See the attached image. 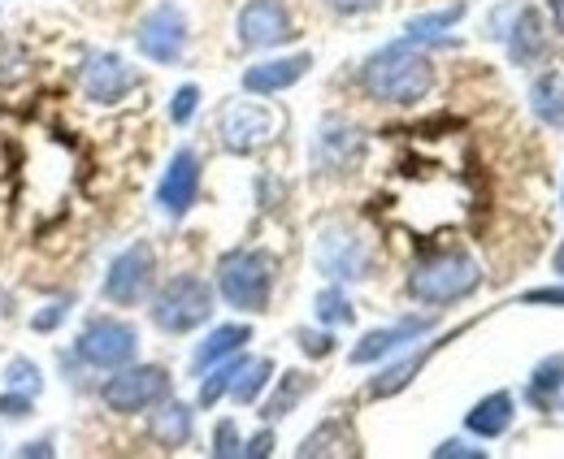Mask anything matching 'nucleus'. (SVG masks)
Segmentation results:
<instances>
[{
	"mask_svg": "<svg viewBox=\"0 0 564 459\" xmlns=\"http://www.w3.org/2000/svg\"><path fill=\"white\" fill-rule=\"evenodd\" d=\"M382 0H326V9L344 13V18H360V13H373Z\"/></svg>",
	"mask_w": 564,
	"mask_h": 459,
	"instance_id": "38",
	"label": "nucleus"
},
{
	"mask_svg": "<svg viewBox=\"0 0 564 459\" xmlns=\"http://www.w3.org/2000/svg\"><path fill=\"white\" fill-rule=\"evenodd\" d=\"M452 334H460V329H452ZM452 334H443V338H434V342H422L417 351H409L404 360H395L391 369H382V373L369 382V398H391V394L404 391V386H409V382L422 373L425 364H430V356H434V351H438V347H443Z\"/></svg>",
	"mask_w": 564,
	"mask_h": 459,
	"instance_id": "20",
	"label": "nucleus"
},
{
	"mask_svg": "<svg viewBox=\"0 0 564 459\" xmlns=\"http://www.w3.org/2000/svg\"><path fill=\"white\" fill-rule=\"evenodd\" d=\"M156 286V248L148 239H135L131 248H122L109 269H105V282H100V295L113 304V308H135L152 295Z\"/></svg>",
	"mask_w": 564,
	"mask_h": 459,
	"instance_id": "8",
	"label": "nucleus"
},
{
	"mask_svg": "<svg viewBox=\"0 0 564 459\" xmlns=\"http://www.w3.org/2000/svg\"><path fill=\"white\" fill-rule=\"evenodd\" d=\"M460 18H465V4H460V0H456V4H447V9H434V13H417V18H409L404 40H409V44H422V48L452 44V40H447V31H452Z\"/></svg>",
	"mask_w": 564,
	"mask_h": 459,
	"instance_id": "24",
	"label": "nucleus"
},
{
	"mask_svg": "<svg viewBox=\"0 0 564 459\" xmlns=\"http://www.w3.org/2000/svg\"><path fill=\"white\" fill-rule=\"evenodd\" d=\"M530 109H534V118H539L543 127L564 131V74L561 69H547V74L534 78V87H530Z\"/></svg>",
	"mask_w": 564,
	"mask_h": 459,
	"instance_id": "25",
	"label": "nucleus"
},
{
	"mask_svg": "<svg viewBox=\"0 0 564 459\" xmlns=\"http://www.w3.org/2000/svg\"><path fill=\"white\" fill-rule=\"evenodd\" d=\"M552 264H556V273H561V277H564V243H561V248H556V261H552Z\"/></svg>",
	"mask_w": 564,
	"mask_h": 459,
	"instance_id": "43",
	"label": "nucleus"
},
{
	"mask_svg": "<svg viewBox=\"0 0 564 459\" xmlns=\"http://www.w3.org/2000/svg\"><path fill=\"white\" fill-rule=\"evenodd\" d=\"M512 420H517V398L508 391L487 394V398H478V403L465 412V429H469L474 438H482V442L503 438V434L512 429Z\"/></svg>",
	"mask_w": 564,
	"mask_h": 459,
	"instance_id": "19",
	"label": "nucleus"
},
{
	"mask_svg": "<svg viewBox=\"0 0 564 459\" xmlns=\"http://www.w3.org/2000/svg\"><path fill=\"white\" fill-rule=\"evenodd\" d=\"M279 127H282V118L270 105H261V100H230V105H221V113H217V139H221V147H226L230 156H252V152H261L270 139H279Z\"/></svg>",
	"mask_w": 564,
	"mask_h": 459,
	"instance_id": "9",
	"label": "nucleus"
},
{
	"mask_svg": "<svg viewBox=\"0 0 564 459\" xmlns=\"http://www.w3.org/2000/svg\"><path fill=\"white\" fill-rule=\"evenodd\" d=\"M200 183H205V161L196 147H178L156 183V208L170 217V221H183L196 199H200Z\"/></svg>",
	"mask_w": 564,
	"mask_h": 459,
	"instance_id": "13",
	"label": "nucleus"
},
{
	"mask_svg": "<svg viewBox=\"0 0 564 459\" xmlns=\"http://www.w3.org/2000/svg\"><path fill=\"white\" fill-rule=\"evenodd\" d=\"M279 286V261L265 248H230L217 261V295L226 299V308L235 313H265Z\"/></svg>",
	"mask_w": 564,
	"mask_h": 459,
	"instance_id": "3",
	"label": "nucleus"
},
{
	"mask_svg": "<svg viewBox=\"0 0 564 459\" xmlns=\"http://www.w3.org/2000/svg\"><path fill=\"white\" fill-rule=\"evenodd\" d=\"M196 109H200V87H196V83H183V87L174 91V100H170V122H174V127H187V122L196 118Z\"/></svg>",
	"mask_w": 564,
	"mask_h": 459,
	"instance_id": "32",
	"label": "nucleus"
},
{
	"mask_svg": "<svg viewBox=\"0 0 564 459\" xmlns=\"http://www.w3.org/2000/svg\"><path fill=\"white\" fill-rule=\"evenodd\" d=\"M508 57L512 66H539L547 57V26L539 9H517L512 26H508Z\"/></svg>",
	"mask_w": 564,
	"mask_h": 459,
	"instance_id": "18",
	"label": "nucleus"
},
{
	"mask_svg": "<svg viewBox=\"0 0 564 459\" xmlns=\"http://www.w3.org/2000/svg\"><path fill=\"white\" fill-rule=\"evenodd\" d=\"M478 286H482V264L474 261L469 252H460V248H443V252L422 256V261L409 269V282H404L409 299H417L425 308L460 304Z\"/></svg>",
	"mask_w": 564,
	"mask_h": 459,
	"instance_id": "2",
	"label": "nucleus"
},
{
	"mask_svg": "<svg viewBox=\"0 0 564 459\" xmlns=\"http://www.w3.org/2000/svg\"><path fill=\"white\" fill-rule=\"evenodd\" d=\"M300 31H295V18L286 9V0H248L235 18V40L252 53H265V48H282L291 44Z\"/></svg>",
	"mask_w": 564,
	"mask_h": 459,
	"instance_id": "12",
	"label": "nucleus"
},
{
	"mask_svg": "<svg viewBox=\"0 0 564 459\" xmlns=\"http://www.w3.org/2000/svg\"><path fill=\"white\" fill-rule=\"evenodd\" d=\"M274 447H279V438H274V429L265 425L261 434H252L248 442H243V456L248 459H261V456H274Z\"/></svg>",
	"mask_w": 564,
	"mask_h": 459,
	"instance_id": "37",
	"label": "nucleus"
},
{
	"mask_svg": "<svg viewBox=\"0 0 564 459\" xmlns=\"http://www.w3.org/2000/svg\"><path fill=\"white\" fill-rule=\"evenodd\" d=\"M252 342V326H243V321H230V326H217L209 329V338L192 351V378H200L205 369L213 364H221L226 356H235V351H243Z\"/></svg>",
	"mask_w": 564,
	"mask_h": 459,
	"instance_id": "21",
	"label": "nucleus"
},
{
	"mask_svg": "<svg viewBox=\"0 0 564 459\" xmlns=\"http://www.w3.org/2000/svg\"><path fill=\"white\" fill-rule=\"evenodd\" d=\"M70 308H74V295H57V299L40 304V308H35V317H31V329H35V334H57V329L66 326Z\"/></svg>",
	"mask_w": 564,
	"mask_h": 459,
	"instance_id": "31",
	"label": "nucleus"
},
{
	"mask_svg": "<svg viewBox=\"0 0 564 459\" xmlns=\"http://www.w3.org/2000/svg\"><path fill=\"white\" fill-rule=\"evenodd\" d=\"M148 317L161 334H192L213 317V286L196 273H174L152 291Z\"/></svg>",
	"mask_w": 564,
	"mask_h": 459,
	"instance_id": "4",
	"label": "nucleus"
},
{
	"mask_svg": "<svg viewBox=\"0 0 564 459\" xmlns=\"http://www.w3.org/2000/svg\"><path fill=\"white\" fill-rule=\"evenodd\" d=\"M360 87L369 100L378 105H395V109H413L434 91V62L422 44L395 40L387 48H378L365 66H360Z\"/></svg>",
	"mask_w": 564,
	"mask_h": 459,
	"instance_id": "1",
	"label": "nucleus"
},
{
	"mask_svg": "<svg viewBox=\"0 0 564 459\" xmlns=\"http://www.w3.org/2000/svg\"><path fill=\"white\" fill-rule=\"evenodd\" d=\"M313 69V53H291V57H270L243 69V91L248 96H279L286 87H295L304 74Z\"/></svg>",
	"mask_w": 564,
	"mask_h": 459,
	"instance_id": "16",
	"label": "nucleus"
},
{
	"mask_svg": "<svg viewBox=\"0 0 564 459\" xmlns=\"http://www.w3.org/2000/svg\"><path fill=\"white\" fill-rule=\"evenodd\" d=\"M552 22H556V31L564 35V0H552Z\"/></svg>",
	"mask_w": 564,
	"mask_h": 459,
	"instance_id": "42",
	"label": "nucleus"
},
{
	"mask_svg": "<svg viewBox=\"0 0 564 459\" xmlns=\"http://www.w3.org/2000/svg\"><path fill=\"white\" fill-rule=\"evenodd\" d=\"M564 391V351L556 356H547V360H539V369L530 373V386H525V398L539 407V412H547Z\"/></svg>",
	"mask_w": 564,
	"mask_h": 459,
	"instance_id": "26",
	"label": "nucleus"
},
{
	"mask_svg": "<svg viewBox=\"0 0 564 459\" xmlns=\"http://www.w3.org/2000/svg\"><path fill=\"white\" fill-rule=\"evenodd\" d=\"M148 434H152L156 447H165V451H183V447L196 438V412L170 394V398H161V403L152 407Z\"/></svg>",
	"mask_w": 564,
	"mask_h": 459,
	"instance_id": "17",
	"label": "nucleus"
},
{
	"mask_svg": "<svg viewBox=\"0 0 564 459\" xmlns=\"http://www.w3.org/2000/svg\"><path fill=\"white\" fill-rule=\"evenodd\" d=\"M295 342H300V351H304V356L322 360V356H330V351H335V329H295Z\"/></svg>",
	"mask_w": 564,
	"mask_h": 459,
	"instance_id": "34",
	"label": "nucleus"
},
{
	"mask_svg": "<svg viewBox=\"0 0 564 459\" xmlns=\"http://www.w3.org/2000/svg\"><path fill=\"white\" fill-rule=\"evenodd\" d=\"M313 317H317L326 329L352 326L356 308H352V299L344 295V286H339V282H330L326 291H317V299H313Z\"/></svg>",
	"mask_w": 564,
	"mask_h": 459,
	"instance_id": "28",
	"label": "nucleus"
},
{
	"mask_svg": "<svg viewBox=\"0 0 564 459\" xmlns=\"http://www.w3.org/2000/svg\"><path fill=\"white\" fill-rule=\"evenodd\" d=\"M78 87H83V96H87L91 105L109 109V105H122V100H131V96L140 91L143 74H140V66H131L122 53L96 48V53H87L83 66H78Z\"/></svg>",
	"mask_w": 564,
	"mask_h": 459,
	"instance_id": "10",
	"label": "nucleus"
},
{
	"mask_svg": "<svg viewBox=\"0 0 564 459\" xmlns=\"http://www.w3.org/2000/svg\"><path fill=\"white\" fill-rule=\"evenodd\" d=\"M365 147H369V139L360 127L330 118V122H322V131L313 139V170L317 174H352L365 161Z\"/></svg>",
	"mask_w": 564,
	"mask_h": 459,
	"instance_id": "14",
	"label": "nucleus"
},
{
	"mask_svg": "<svg viewBox=\"0 0 564 459\" xmlns=\"http://www.w3.org/2000/svg\"><path fill=\"white\" fill-rule=\"evenodd\" d=\"M18 456H22V459L57 456V438H53V434H48V438H31V442H22V447H18Z\"/></svg>",
	"mask_w": 564,
	"mask_h": 459,
	"instance_id": "39",
	"label": "nucleus"
},
{
	"mask_svg": "<svg viewBox=\"0 0 564 459\" xmlns=\"http://www.w3.org/2000/svg\"><path fill=\"white\" fill-rule=\"evenodd\" d=\"M521 304H564V286H539V291H525Z\"/></svg>",
	"mask_w": 564,
	"mask_h": 459,
	"instance_id": "40",
	"label": "nucleus"
},
{
	"mask_svg": "<svg viewBox=\"0 0 564 459\" xmlns=\"http://www.w3.org/2000/svg\"><path fill=\"white\" fill-rule=\"evenodd\" d=\"M373 243L365 239V230H356L348 221H330L317 230V243H313V264L326 282H365L373 277Z\"/></svg>",
	"mask_w": 564,
	"mask_h": 459,
	"instance_id": "5",
	"label": "nucleus"
},
{
	"mask_svg": "<svg viewBox=\"0 0 564 459\" xmlns=\"http://www.w3.org/2000/svg\"><path fill=\"white\" fill-rule=\"evenodd\" d=\"M434 329V317H404V321H395V326H382V329H369L360 342L352 347V364H378V360H387V356H395V351H409L417 338H425Z\"/></svg>",
	"mask_w": 564,
	"mask_h": 459,
	"instance_id": "15",
	"label": "nucleus"
},
{
	"mask_svg": "<svg viewBox=\"0 0 564 459\" xmlns=\"http://www.w3.org/2000/svg\"><path fill=\"white\" fill-rule=\"evenodd\" d=\"M217 459H235L243 456V438H239V425L235 420H217L213 425V447H209Z\"/></svg>",
	"mask_w": 564,
	"mask_h": 459,
	"instance_id": "33",
	"label": "nucleus"
},
{
	"mask_svg": "<svg viewBox=\"0 0 564 459\" xmlns=\"http://www.w3.org/2000/svg\"><path fill=\"white\" fill-rule=\"evenodd\" d=\"M4 391L40 398V391H44V369H40L31 356H13V360L4 364Z\"/></svg>",
	"mask_w": 564,
	"mask_h": 459,
	"instance_id": "29",
	"label": "nucleus"
},
{
	"mask_svg": "<svg viewBox=\"0 0 564 459\" xmlns=\"http://www.w3.org/2000/svg\"><path fill=\"white\" fill-rule=\"evenodd\" d=\"M187 40H192L187 13L174 0H161L156 9H148L135 26V48L152 66H178L187 53Z\"/></svg>",
	"mask_w": 564,
	"mask_h": 459,
	"instance_id": "11",
	"label": "nucleus"
},
{
	"mask_svg": "<svg viewBox=\"0 0 564 459\" xmlns=\"http://www.w3.org/2000/svg\"><path fill=\"white\" fill-rule=\"evenodd\" d=\"M35 416V398L31 394H18V391H0V420H31Z\"/></svg>",
	"mask_w": 564,
	"mask_h": 459,
	"instance_id": "35",
	"label": "nucleus"
},
{
	"mask_svg": "<svg viewBox=\"0 0 564 459\" xmlns=\"http://www.w3.org/2000/svg\"><path fill=\"white\" fill-rule=\"evenodd\" d=\"M13 317V299H9V291L0 286V321H9Z\"/></svg>",
	"mask_w": 564,
	"mask_h": 459,
	"instance_id": "41",
	"label": "nucleus"
},
{
	"mask_svg": "<svg viewBox=\"0 0 564 459\" xmlns=\"http://www.w3.org/2000/svg\"><path fill=\"white\" fill-rule=\"evenodd\" d=\"M174 394V378L161 369V364H122L113 369L105 382H100V403L113 412V416H140V412H152L161 398Z\"/></svg>",
	"mask_w": 564,
	"mask_h": 459,
	"instance_id": "7",
	"label": "nucleus"
},
{
	"mask_svg": "<svg viewBox=\"0 0 564 459\" xmlns=\"http://www.w3.org/2000/svg\"><path fill=\"white\" fill-rule=\"evenodd\" d=\"M31 74V53L18 40H0V87H13Z\"/></svg>",
	"mask_w": 564,
	"mask_h": 459,
	"instance_id": "30",
	"label": "nucleus"
},
{
	"mask_svg": "<svg viewBox=\"0 0 564 459\" xmlns=\"http://www.w3.org/2000/svg\"><path fill=\"white\" fill-rule=\"evenodd\" d=\"M274 382V360H257V356H243V364H239V373H235V382H230V398L235 403H257L265 386Z\"/></svg>",
	"mask_w": 564,
	"mask_h": 459,
	"instance_id": "27",
	"label": "nucleus"
},
{
	"mask_svg": "<svg viewBox=\"0 0 564 459\" xmlns=\"http://www.w3.org/2000/svg\"><path fill=\"white\" fill-rule=\"evenodd\" d=\"M74 360L96 373H113L131 360H140V329L122 317H87L74 338Z\"/></svg>",
	"mask_w": 564,
	"mask_h": 459,
	"instance_id": "6",
	"label": "nucleus"
},
{
	"mask_svg": "<svg viewBox=\"0 0 564 459\" xmlns=\"http://www.w3.org/2000/svg\"><path fill=\"white\" fill-rule=\"evenodd\" d=\"M434 459H487V451L482 447H469L465 438H447V442L434 447Z\"/></svg>",
	"mask_w": 564,
	"mask_h": 459,
	"instance_id": "36",
	"label": "nucleus"
},
{
	"mask_svg": "<svg viewBox=\"0 0 564 459\" xmlns=\"http://www.w3.org/2000/svg\"><path fill=\"white\" fill-rule=\"evenodd\" d=\"M313 391H317V378H313V373H304V369H286L279 382H274V394L261 403L265 425H274V420H282V416H291Z\"/></svg>",
	"mask_w": 564,
	"mask_h": 459,
	"instance_id": "22",
	"label": "nucleus"
},
{
	"mask_svg": "<svg viewBox=\"0 0 564 459\" xmlns=\"http://www.w3.org/2000/svg\"><path fill=\"white\" fill-rule=\"evenodd\" d=\"M295 456L317 459V456H356V434L344 416L322 420L313 434H304V442L295 447Z\"/></svg>",
	"mask_w": 564,
	"mask_h": 459,
	"instance_id": "23",
	"label": "nucleus"
}]
</instances>
